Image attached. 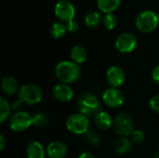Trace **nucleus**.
Wrapping results in <instances>:
<instances>
[{
	"instance_id": "nucleus-1",
	"label": "nucleus",
	"mask_w": 159,
	"mask_h": 158,
	"mask_svg": "<svg viewBox=\"0 0 159 158\" xmlns=\"http://www.w3.org/2000/svg\"><path fill=\"white\" fill-rule=\"evenodd\" d=\"M55 75L61 83L70 85L79 79L81 69L73 61H62L56 65Z\"/></svg>"
},
{
	"instance_id": "nucleus-2",
	"label": "nucleus",
	"mask_w": 159,
	"mask_h": 158,
	"mask_svg": "<svg viewBox=\"0 0 159 158\" xmlns=\"http://www.w3.org/2000/svg\"><path fill=\"white\" fill-rule=\"evenodd\" d=\"M76 107L80 114H83L87 116L95 115L100 111H102L100 100L95 94L91 92H86L82 94L77 100Z\"/></svg>"
},
{
	"instance_id": "nucleus-3",
	"label": "nucleus",
	"mask_w": 159,
	"mask_h": 158,
	"mask_svg": "<svg viewBox=\"0 0 159 158\" xmlns=\"http://www.w3.org/2000/svg\"><path fill=\"white\" fill-rule=\"evenodd\" d=\"M42 99L43 92L41 88L34 84H24L19 89L18 100L24 104L34 105L39 103Z\"/></svg>"
},
{
	"instance_id": "nucleus-4",
	"label": "nucleus",
	"mask_w": 159,
	"mask_h": 158,
	"mask_svg": "<svg viewBox=\"0 0 159 158\" xmlns=\"http://www.w3.org/2000/svg\"><path fill=\"white\" fill-rule=\"evenodd\" d=\"M159 23L158 15L152 10H144L141 12L135 20L137 29L142 33H151L155 31Z\"/></svg>"
},
{
	"instance_id": "nucleus-5",
	"label": "nucleus",
	"mask_w": 159,
	"mask_h": 158,
	"mask_svg": "<svg viewBox=\"0 0 159 158\" xmlns=\"http://www.w3.org/2000/svg\"><path fill=\"white\" fill-rule=\"evenodd\" d=\"M89 126L90 123L88 116L80 113L71 115L66 120L67 129L76 135H85L89 130Z\"/></svg>"
},
{
	"instance_id": "nucleus-6",
	"label": "nucleus",
	"mask_w": 159,
	"mask_h": 158,
	"mask_svg": "<svg viewBox=\"0 0 159 158\" xmlns=\"http://www.w3.org/2000/svg\"><path fill=\"white\" fill-rule=\"evenodd\" d=\"M112 128L114 131L121 137H128L130 136L134 130V120L129 114L121 113L114 118Z\"/></svg>"
},
{
	"instance_id": "nucleus-7",
	"label": "nucleus",
	"mask_w": 159,
	"mask_h": 158,
	"mask_svg": "<svg viewBox=\"0 0 159 158\" xmlns=\"http://www.w3.org/2000/svg\"><path fill=\"white\" fill-rule=\"evenodd\" d=\"M9 128L12 131L22 132L33 126V115L24 111L14 113L9 118Z\"/></svg>"
},
{
	"instance_id": "nucleus-8",
	"label": "nucleus",
	"mask_w": 159,
	"mask_h": 158,
	"mask_svg": "<svg viewBox=\"0 0 159 158\" xmlns=\"http://www.w3.org/2000/svg\"><path fill=\"white\" fill-rule=\"evenodd\" d=\"M55 15L63 22H70L74 20L75 15V6L68 0H61L55 5Z\"/></svg>"
},
{
	"instance_id": "nucleus-9",
	"label": "nucleus",
	"mask_w": 159,
	"mask_h": 158,
	"mask_svg": "<svg viewBox=\"0 0 159 158\" xmlns=\"http://www.w3.org/2000/svg\"><path fill=\"white\" fill-rule=\"evenodd\" d=\"M102 101L104 104L110 108L116 109L119 108L123 105L125 102L124 94L121 90L116 88H108L102 93Z\"/></svg>"
},
{
	"instance_id": "nucleus-10",
	"label": "nucleus",
	"mask_w": 159,
	"mask_h": 158,
	"mask_svg": "<svg viewBox=\"0 0 159 158\" xmlns=\"http://www.w3.org/2000/svg\"><path fill=\"white\" fill-rule=\"evenodd\" d=\"M137 43V38L134 34L130 33H124L116 38V47L120 53L128 54L136 48Z\"/></svg>"
},
{
	"instance_id": "nucleus-11",
	"label": "nucleus",
	"mask_w": 159,
	"mask_h": 158,
	"mask_svg": "<svg viewBox=\"0 0 159 158\" xmlns=\"http://www.w3.org/2000/svg\"><path fill=\"white\" fill-rule=\"evenodd\" d=\"M106 81L107 83L112 87V88H118L119 87H121L126 80V74L124 72V70L116 65L111 66L110 68H108V70L106 71Z\"/></svg>"
},
{
	"instance_id": "nucleus-12",
	"label": "nucleus",
	"mask_w": 159,
	"mask_h": 158,
	"mask_svg": "<svg viewBox=\"0 0 159 158\" xmlns=\"http://www.w3.org/2000/svg\"><path fill=\"white\" fill-rule=\"evenodd\" d=\"M52 95L55 98V100L61 102H67L74 98L75 92L70 85L59 83L54 86L52 89Z\"/></svg>"
},
{
	"instance_id": "nucleus-13",
	"label": "nucleus",
	"mask_w": 159,
	"mask_h": 158,
	"mask_svg": "<svg viewBox=\"0 0 159 158\" xmlns=\"http://www.w3.org/2000/svg\"><path fill=\"white\" fill-rule=\"evenodd\" d=\"M46 153L49 158H64L68 154V147L63 142L55 141L47 146Z\"/></svg>"
},
{
	"instance_id": "nucleus-14",
	"label": "nucleus",
	"mask_w": 159,
	"mask_h": 158,
	"mask_svg": "<svg viewBox=\"0 0 159 158\" xmlns=\"http://www.w3.org/2000/svg\"><path fill=\"white\" fill-rule=\"evenodd\" d=\"M94 122L98 129L102 130H107L111 127H113L114 119L109 113L105 111H100L94 115Z\"/></svg>"
},
{
	"instance_id": "nucleus-15",
	"label": "nucleus",
	"mask_w": 159,
	"mask_h": 158,
	"mask_svg": "<svg viewBox=\"0 0 159 158\" xmlns=\"http://www.w3.org/2000/svg\"><path fill=\"white\" fill-rule=\"evenodd\" d=\"M1 87H2V90L4 91V93L8 96L15 95L16 93L19 92V89H20L18 81L15 79V77L11 75H6L2 79Z\"/></svg>"
},
{
	"instance_id": "nucleus-16",
	"label": "nucleus",
	"mask_w": 159,
	"mask_h": 158,
	"mask_svg": "<svg viewBox=\"0 0 159 158\" xmlns=\"http://www.w3.org/2000/svg\"><path fill=\"white\" fill-rule=\"evenodd\" d=\"M46 151L41 142L34 141L27 145L26 156L27 158H45Z\"/></svg>"
},
{
	"instance_id": "nucleus-17",
	"label": "nucleus",
	"mask_w": 159,
	"mask_h": 158,
	"mask_svg": "<svg viewBox=\"0 0 159 158\" xmlns=\"http://www.w3.org/2000/svg\"><path fill=\"white\" fill-rule=\"evenodd\" d=\"M132 144L133 142L128 137H120L116 141L114 149L117 155H126L132 149Z\"/></svg>"
},
{
	"instance_id": "nucleus-18",
	"label": "nucleus",
	"mask_w": 159,
	"mask_h": 158,
	"mask_svg": "<svg viewBox=\"0 0 159 158\" xmlns=\"http://www.w3.org/2000/svg\"><path fill=\"white\" fill-rule=\"evenodd\" d=\"M87 50L84 47L82 46H75L72 49H71V59L74 62L77 63L78 65L81 63H84L85 61L87 60Z\"/></svg>"
},
{
	"instance_id": "nucleus-19",
	"label": "nucleus",
	"mask_w": 159,
	"mask_h": 158,
	"mask_svg": "<svg viewBox=\"0 0 159 158\" xmlns=\"http://www.w3.org/2000/svg\"><path fill=\"white\" fill-rule=\"evenodd\" d=\"M121 4V0H97V5L102 12L112 13Z\"/></svg>"
},
{
	"instance_id": "nucleus-20",
	"label": "nucleus",
	"mask_w": 159,
	"mask_h": 158,
	"mask_svg": "<svg viewBox=\"0 0 159 158\" xmlns=\"http://www.w3.org/2000/svg\"><path fill=\"white\" fill-rule=\"evenodd\" d=\"M67 31H68L67 25H65L62 22H55L51 25L49 29V34L53 38L60 39L65 35Z\"/></svg>"
},
{
	"instance_id": "nucleus-21",
	"label": "nucleus",
	"mask_w": 159,
	"mask_h": 158,
	"mask_svg": "<svg viewBox=\"0 0 159 158\" xmlns=\"http://www.w3.org/2000/svg\"><path fill=\"white\" fill-rule=\"evenodd\" d=\"M102 17L101 14L97 11H91L88 13L85 17V25L88 28H95L101 21Z\"/></svg>"
},
{
	"instance_id": "nucleus-22",
	"label": "nucleus",
	"mask_w": 159,
	"mask_h": 158,
	"mask_svg": "<svg viewBox=\"0 0 159 158\" xmlns=\"http://www.w3.org/2000/svg\"><path fill=\"white\" fill-rule=\"evenodd\" d=\"M12 111L11 105H9L8 102L1 97L0 98V123H4L10 115V112Z\"/></svg>"
},
{
	"instance_id": "nucleus-23",
	"label": "nucleus",
	"mask_w": 159,
	"mask_h": 158,
	"mask_svg": "<svg viewBox=\"0 0 159 158\" xmlns=\"http://www.w3.org/2000/svg\"><path fill=\"white\" fill-rule=\"evenodd\" d=\"M48 124V117L44 113H37L33 115V126L35 128H43Z\"/></svg>"
},
{
	"instance_id": "nucleus-24",
	"label": "nucleus",
	"mask_w": 159,
	"mask_h": 158,
	"mask_svg": "<svg viewBox=\"0 0 159 158\" xmlns=\"http://www.w3.org/2000/svg\"><path fill=\"white\" fill-rule=\"evenodd\" d=\"M85 138H86V141L89 143V144H91V145H93V146H97V145H99L100 143H101V137H100V135H99V133L98 132H96L95 130H93V129H89L86 134H85Z\"/></svg>"
},
{
	"instance_id": "nucleus-25",
	"label": "nucleus",
	"mask_w": 159,
	"mask_h": 158,
	"mask_svg": "<svg viewBox=\"0 0 159 158\" xmlns=\"http://www.w3.org/2000/svg\"><path fill=\"white\" fill-rule=\"evenodd\" d=\"M117 24V18L114 13H107L103 17V25L108 30H113Z\"/></svg>"
},
{
	"instance_id": "nucleus-26",
	"label": "nucleus",
	"mask_w": 159,
	"mask_h": 158,
	"mask_svg": "<svg viewBox=\"0 0 159 158\" xmlns=\"http://www.w3.org/2000/svg\"><path fill=\"white\" fill-rule=\"evenodd\" d=\"M129 137L134 144H142L145 141V134L140 129H134Z\"/></svg>"
},
{
	"instance_id": "nucleus-27",
	"label": "nucleus",
	"mask_w": 159,
	"mask_h": 158,
	"mask_svg": "<svg viewBox=\"0 0 159 158\" xmlns=\"http://www.w3.org/2000/svg\"><path fill=\"white\" fill-rule=\"evenodd\" d=\"M149 106L154 113L159 114V94L154 95L149 102Z\"/></svg>"
},
{
	"instance_id": "nucleus-28",
	"label": "nucleus",
	"mask_w": 159,
	"mask_h": 158,
	"mask_svg": "<svg viewBox=\"0 0 159 158\" xmlns=\"http://www.w3.org/2000/svg\"><path fill=\"white\" fill-rule=\"evenodd\" d=\"M78 28H79L78 22L75 20H72L67 23V29L70 33H75L78 30Z\"/></svg>"
},
{
	"instance_id": "nucleus-29",
	"label": "nucleus",
	"mask_w": 159,
	"mask_h": 158,
	"mask_svg": "<svg viewBox=\"0 0 159 158\" xmlns=\"http://www.w3.org/2000/svg\"><path fill=\"white\" fill-rule=\"evenodd\" d=\"M152 78H153V80H154L157 84H158L159 85V64L158 65H157V66L153 69V71H152Z\"/></svg>"
},
{
	"instance_id": "nucleus-30",
	"label": "nucleus",
	"mask_w": 159,
	"mask_h": 158,
	"mask_svg": "<svg viewBox=\"0 0 159 158\" xmlns=\"http://www.w3.org/2000/svg\"><path fill=\"white\" fill-rule=\"evenodd\" d=\"M22 104H23V103H22L20 100L15 101V102L12 103V105H11L12 111H14L15 113H16V112H20V109H21V107H22Z\"/></svg>"
},
{
	"instance_id": "nucleus-31",
	"label": "nucleus",
	"mask_w": 159,
	"mask_h": 158,
	"mask_svg": "<svg viewBox=\"0 0 159 158\" xmlns=\"http://www.w3.org/2000/svg\"><path fill=\"white\" fill-rule=\"evenodd\" d=\"M6 144H7L6 139H5V137H4V135L1 134V135H0V150H1V151H4V149H5V147H6Z\"/></svg>"
},
{
	"instance_id": "nucleus-32",
	"label": "nucleus",
	"mask_w": 159,
	"mask_h": 158,
	"mask_svg": "<svg viewBox=\"0 0 159 158\" xmlns=\"http://www.w3.org/2000/svg\"><path fill=\"white\" fill-rule=\"evenodd\" d=\"M78 158H95V157H94V156H93L91 153H89V152H82V153L79 155Z\"/></svg>"
},
{
	"instance_id": "nucleus-33",
	"label": "nucleus",
	"mask_w": 159,
	"mask_h": 158,
	"mask_svg": "<svg viewBox=\"0 0 159 158\" xmlns=\"http://www.w3.org/2000/svg\"><path fill=\"white\" fill-rule=\"evenodd\" d=\"M153 158H159V151L157 153V154H156V155H155V156H154V157Z\"/></svg>"
},
{
	"instance_id": "nucleus-34",
	"label": "nucleus",
	"mask_w": 159,
	"mask_h": 158,
	"mask_svg": "<svg viewBox=\"0 0 159 158\" xmlns=\"http://www.w3.org/2000/svg\"><path fill=\"white\" fill-rule=\"evenodd\" d=\"M158 19H159V14H158Z\"/></svg>"
}]
</instances>
